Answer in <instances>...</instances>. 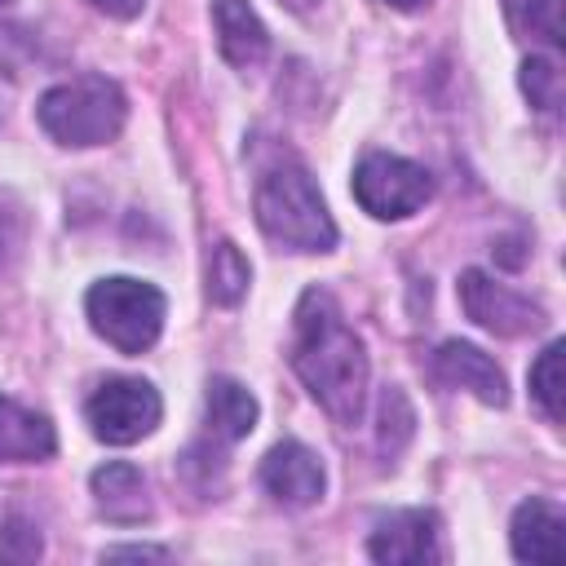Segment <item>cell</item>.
I'll list each match as a JSON object with an SVG mask.
<instances>
[{"label": "cell", "mask_w": 566, "mask_h": 566, "mask_svg": "<svg viewBox=\"0 0 566 566\" xmlns=\"http://www.w3.org/2000/svg\"><path fill=\"white\" fill-rule=\"evenodd\" d=\"M27 53H31L27 31L22 27H0V71L4 75H18V66L27 62Z\"/></svg>", "instance_id": "7402d4cb"}, {"label": "cell", "mask_w": 566, "mask_h": 566, "mask_svg": "<svg viewBox=\"0 0 566 566\" xmlns=\"http://www.w3.org/2000/svg\"><path fill=\"white\" fill-rule=\"evenodd\" d=\"M40 531L27 517H9L0 531V562H35L40 557Z\"/></svg>", "instance_id": "44dd1931"}, {"label": "cell", "mask_w": 566, "mask_h": 566, "mask_svg": "<svg viewBox=\"0 0 566 566\" xmlns=\"http://www.w3.org/2000/svg\"><path fill=\"white\" fill-rule=\"evenodd\" d=\"M93 332L119 354H146L164 332V292L142 279H102L84 296Z\"/></svg>", "instance_id": "277c9868"}, {"label": "cell", "mask_w": 566, "mask_h": 566, "mask_svg": "<svg viewBox=\"0 0 566 566\" xmlns=\"http://www.w3.org/2000/svg\"><path fill=\"white\" fill-rule=\"evenodd\" d=\"M252 424H256V398L239 380L212 376L208 380V429L221 442H239L252 433Z\"/></svg>", "instance_id": "9a60e30c"}, {"label": "cell", "mask_w": 566, "mask_h": 566, "mask_svg": "<svg viewBox=\"0 0 566 566\" xmlns=\"http://www.w3.org/2000/svg\"><path fill=\"white\" fill-rule=\"evenodd\" d=\"M248 283H252V265L243 261V252L230 239H221L208 256V296L217 305H239Z\"/></svg>", "instance_id": "2e32d148"}, {"label": "cell", "mask_w": 566, "mask_h": 566, "mask_svg": "<svg viewBox=\"0 0 566 566\" xmlns=\"http://www.w3.org/2000/svg\"><path fill=\"white\" fill-rule=\"evenodd\" d=\"M212 27H217V49L230 66L252 71L270 53V31L252 13L248 0H212Z\"/></svg>", "instance_id": "7c38bea8"}, {"label": "cell", "mask_w": 566, "mask_h": 566, "mask_svg": "<svg viewBox=\"0 0 566 566\" xmlns=\"http://www.w3.org/2000/svg\"><path fill=\"white\" fill-rule=\"evenodd\" d=\"M159 411H164V402H159L155 385H146V380H137V376L102 380V385L93 389L88 407H84L88 429H93L102 442H111V447H128V442L146 438V433L159 424Z\"/></svg>", "instance_id": "8992f818"}, {"label": "cell", "mask_w": 566, "mask_h": 566, "mask_svg": "<svg viewBox=\"0 0 566 566\" xmlns=\"http://www.w3.org/2000/svg\"><path fill=\"white\" fill-rule=\"evenodd\" d=\"M256 226L292 252H327L336 243L332 212H327L314 177L296 164L274 168V172L261 177V186H256Z\"/></svg>", "instance_id": "7a4b0ae2"}, {"label": "cell", "mask_w": 566, "mask_h": 566, "mask_svg": "<svg viewBox=\"0 0 566 566\" xmlns=\"http://www.w3.org/2000/svg\"><path fill=\"white\" fill-rule=\"evenodd\" d=\"M0 4H9V0H0Z\"/></svg>", "instance_id": "83f0119b"}, {"label": "cell", "mask_w": 566, "mask_h": 566, "mask_svg": "<svg viewBox=\"0 0 566 566\" xmlns=\"http://www.w3.org/2000/svg\"><path fill=\"white\" fill-rule=\"evenodd\" d=\"M522 93L531 97V106H539V111L553 115V111L562 106V93H566L562 66H557L553 57H544V53L526 57V62H522Z\"/></svg>", "instance_id": "ac0fdd59"}, {"label": "cell", "mask_w": 566, "mask_h": 566, "mask_svg": "<svg viewBox=\"0 0 566 566\" xmlns=\"http://www.w3.org/2000/svg\"><path fill=\"white\" fill-rule=\"evenodd\" d=\"M88 4L102 9V13H111V18H133V13H142L146 0H88Z\"/></svg>", "instance_id": "cb8c5ba5"}, {"label": "cell", "mask_w": 566, "mask_h": 566, "mask_svg": "<svg viewBox=\"0 0 566 566\" xmlns=\"http://www.w3.org/2000/svg\"><path fill=\"white\" fill-rule=\"evenodd\" d=\"M53 447H57V433L40 411H27L22 402L0 398V464L49 460Z\"/></svg>", "instance_id": "5bb4252c"}, {"label": "cell", "mask_w": 566, "mask_h": 566, "mask_svg": "<svg viewBox=\"0 0 566 566\" xmlns=\"http://www.w3.org/2000/svg\"><path fill=\"white\" fill-rule=\"evenodd\" d=\"M40 128L62 146H102L124 128L128 102L115 80L106 75H80L66 84H53L40 106Z\"/></svg>", "instance_id": "3957f363"}, {"label": "cell", "mask_w": 566, "mask_h": 566, "mask_svg": "<svg viewBox=\"0 0 566 566\" xmlns=\"http://www.w3.org/2000/svg\"><path fill=\"white\" fill-rule=\"evenodd\" d=\"M367 553L376 562L389 566H420V562H438V517L424 509H398L389 517L376 522Z\"/></svg>", "instance_id": "9c48e42d"}, {"label": "cell", "mask_w": 566, "mask_h": 566, "mask_svg": "<svg viewBox=\"0 0 566 566\" xmlns=\"http://www.w3.org/2000/svg\"><path fill=\"white\" fill-rule=\"evenodd\" d=\"M433 376L451 389H469L478 402L486 407H504L509 402V385H504V371L495 367L491 354H482L478 345L469 340H447L438 345L433 354Z\"/></svg>", "instance_id": "30bf717a"}, {"label": "cell", "mask_w": 566, "mask_h": 566, "mask_svg": "<svg viewBox=\"0 0 566 566\" xmlns=\"http://www.w3.org/2000/svg\"><path fill=\"white\" fill-rule=\"evenodd\" d=\"M323 464L305 442H279L261 460V486L283 504V509H310L323 495Z\"/></svg>", "instance_id": "ba28073f"}, {"label": "cell", "mask_w": 566, "mask_h": 566, "mask_svg": "<svg viewBox=\"0 0 566 566\" xmlns=\"http://www.w3.org/2000/svg\"><path fill=\"white\" fill-rule=\"evenodd\" d=\"M93 500H97V513L115 526H137L155 513L150 486H146L142 469L128 460H111L93 473Z\"/></svg>", "instance_id": "8fae6325"}, {"label": "cell", "mask_w": 566, "mask_h": 566, "mask_svg": "<svg viewBox=\"0 0 566 566\" xmlns=\"http://www.w3.org/2000/svg\"><path fill=\"white\" fill-rule=\"evenodd\" d=\"M416 433V411L407 402L402 389H385L380 398V451L385 455H398Z\"/></svg>", "instance_id": "ffe728a7"}, {"label": "cell", "mask_w": 566, "mask_h": 566, "mask_svg": "<svg viewBox=\"0 0 566 566\" xmlns=\"http://www.w3.org/2000/svg\"><path fill=\"white\" fill-rule=\"evenodd\" d=\"M504 13H509L517 35H531V40H544V44L566 40L562 0H504Z\"/></svg>", "instance_id": "e0dca14e"}, {"label": "cell", "mask_w": 566, "mask_h": 566, "mask_svg": "<svg viewBox=\"0 0 566 566\" xmlns=\"http://www.w3.org/2000/svg\"><path fill=\"white\" fill-rule=\"evenodd\" d=\"M279 4H287V9H296V13H301V9H310L314 0H279Z\"/></svg>", "instance_id": "4316f807"}, {"label": "cell", "mask_w": 566, "mask_h": 566, "mask_svg": "<svg viewBox=\"0 0 566 566\" xmlns=\"http://www.w3.org/2000/svg\"><path fill=\"white\" fill-rule=\"evenodd\" d=\"M429 195H433V177L402 155L376 150L354 168V199L363 203V212L380 221L411 217L416 208H424Z\"/></svg>", "instance_id": "5b68a950"}, {"label": "cell", "mask_w": 566, "mask_h": 566, "mask_svg": "<svg viewBox=\"0 0 566 566\" xmlns=\"http://www.w3.org/2000/svg\"><path fill=\"white\" fill-rule=\"evenodd\" d=\"M509 539H513V553L522 562H548V566H557L566 557V522H562V509L548 504V500L517 504Z\"/></svg>", "instance_id": "4fadbf2b"}, {"label": "cell", "mask_w": 566, "mask_h": 566, "mask_svg": "<svg viewBox=\"0 0 566 566\" xmlns=\"http://www.w3.org/2000/svg\"><path fill=\"white\" fill-rule=\"evenodd\" d=\"M292 367L314 394V402L336 424H358L367 407V349L358 332L345 323L336 301L310 287L296 305L292 327Z\"/></svg>", "instance_id": "6da1fadb"}, {"label": "cell", "mask_w": 566, "mask_h": 566, "mask_svg": "<svg viewBox=\"0 0 566 566\" xmlns=\"http://www.w3.org/2000/svg\"><path fill=\"white\" fill-rule=\"evenodd\" d=\"M562 340H553L539 358H535V367H531V398L544 407V416L557 424L562 420Z\"/></svg>", "instance_id": "d6986e66"}, {"label": "cell", "mask_w": 566, "mask_h": 566, "mask_svg": "<svg viewBox=\"0 0 566 566\" xmlns=\"http://www.w3.org/2000/svg\"><path fill=\"white\" fill-rule=\"evenodd\" d=\"M460 305L478 327H486L495 336H522V332H535L544 323V310L535 301H526L522 292L495 283L482 270H464L460 274Z\"/></svg>", "instance_id": "52a82bcc"}, {"label": "cell", "mask_w": 566, "mask_h": 566, "mask_svg": "<svg viewBox=\"0 0 566 566\" xmlns=\"http://www.w3.org/2000/svg\"><path fill=\"white\" fill-rule=\"evenodd\" d=\"M385 4H394V9H420V4H429V0H385Z\"/></svg>", "instance_id": "484cf974"}, {"label": "cell", "mask_w": 566, "mask_h": 566, "mask_svg": "<svg viewBox=\"0 0 566 566\" xmlns=\"http://www.w3.org/2000/svg\"><path fill=\"white\" fill-rule=\"evenodd\" d=\"M13 252H18V221L0 208V270L13 261Z\"/></svg>", "instance_id": "603a6c76"}, {"label": "cell", "mask_w": 566, "mask_h": 566, "mask_svg": "<svg viewBox=\"0 0 566 566\" xmlns=\"http://www.w3.org/2000/svg\"><path fill=\"white\" fill-rule=\"evenodd\" d=\"M106 557L111 562H119V557H164V548H146V544H124V548H106Z\"/></svg>", "instance_id": "d4e9b609"}]
</instances>
